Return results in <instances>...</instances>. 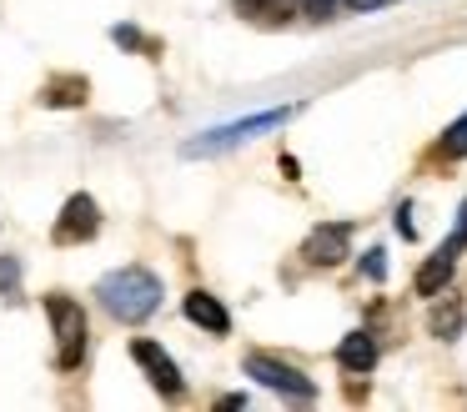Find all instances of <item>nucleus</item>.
Here are the masks:
<instances>
[{"label":"nucleus","instance_id":"obj_1","mask_svg":"<svg viewBox=\"0 0 467 412\" xmlns=\"http://www.w3.org/2000/svg\"><path fill=\"white\" fill-rule=\"evenodd\" d=\"M96 297H101V307L111 312L116 322H146L161 307V281L146 267H121V271H106Z\"/></svg>","mask_w":467,"mask_h":412},{"label":"nucleus","instance_id":"obj_2","mask_svg":"<svg viewBox=\"0 0 467 412\" xmlns=\"http://www.w3.org/2000/svg\"><path fill=\"white\" fill-rule=\"evenodd\" d=\"M46 312H51V327H56V367H81V352H86V312L81 301L71 297H46Z\"/></svg>","mask_w":467,"mask_h":412},{"label":"nucleus","instance_id":"obj_3","mask_svg":"<svg viewBox=\"0 0 467 412\" xmlns=\"http://www.w3.org/2000/svg\"><path fill=\"white\" fill-rule=\"evenodd\" d=\"M246 377H256L262 387L282 392V397H296V402H312L317 397V382L306 377V372H296L292 362L266 357V352H252V357H246Z\"/></svg>","mask_w":467,"mask_h":412},{"label":"nucleus","instance_id":"obj_4","mask_svg":"<svg viewBox=\"0 0 467 412\" xmlns=\"http://www.w3.org/2000/svg\"><path fill=\"white\" fill-rule=\"evenodd\" d=\"M96 231H101V206H96V196L76 191V196L61 206V221H56V241H61V247H76V241H91Z\"/></svg>","mask_w":467,"mask_h":412},{"label":"nucleus","instance_id":"obj_5","mask_svg":"<svg viewBox=\"0 0 467 412\" xmlns=\"http://www.w3.org/2000/svg\"><path fill=\"white\" fill-rule=\"evenodd\" d=\"M347 241H352V227H347V221H327V227H317L312 237H306L302 257L312 261V267H337V261L347 257Z\"/></svg>","mask_w":467,"mask_h":412},{"label":"nucleus","instance_id":"obj_6","mask_svg":"<svg viewBox=\"0 0 467 412\" xmlns=\"http://www.w3.org/2000/svg\"><path fill=\"white\" fill-rule=\"evenodd\" d=\"M131 357L146 367V377H151V387H156V392H166V397H176V392H182V372H176V362L166 357V352L156 347V342H146V337H141V342L131 347Z\"/></svg>","mask_w":467,"mask_h":412},{"label":"nucleus","instance_id":"obj_7","mask_svg":"<svg viewBox=\"0 0 467 412\" xmlns=\"http://www.w3.org/2000/svg\"><path fill=\"white\" fill-rule=\"evenodd\" d=\"M186 317H192L196 327H206L212 337H226V332H232V317H226V307L212 291H192V297H186Z\"/></svg>","mask_w":467,"mask_h":412},{"label":"nucleus","instance_id":"obj_8","mask_svg":"<svg viewBox=\"0 0 467 412\" xmlns=\"http://www.w3.org/2000/svg\"><path fill=\"white\" fill-rule=\"evenodd\" d=\"M337 362H342L347 372H372L377 367V342L367 337V332H347L342 347H337Z\"/></svg>","mask_w":467,"mask_h":412},{"label":"nucleus","instance_id":"obj_9","mask_svg":"<svg viewBox=\"0 0 467 412\" xmlns=\"http://www.w3.org/2000/svg\"><path fill=\"white\" fill-rule=\"evenodd\" d=\"M286 116H292V111H266V116H252V121H242V126L212 131V141H202V146H192V151H206V146H226V141H242V136H252V131H262V126H282Z\"/></svg>","mask_w":467,"mask_h":412},{"label":"nucleus","instance_id":"obj_10","mask_svg":"<svg viewBox=\"0 0 467 412\" xmlns=\"http://www.w3.org/2000/svg\"><path fill=\"white\" fill-rule=\"evenodd\" d=\"M442 156H467V116H457L442 136Z\"/></svg>","mask_w":467,"mask_h":412},{"label":"nucleus","instance_id":"obj_11","mask_svg":"<svg viewBox=\"0 0 467 412\" xmlns=\"http://www.w3.org/2000/svg\"><path fill=\"white\" fill-rule=\"evenodd\" d=\"M457 327H462V312H457V307H447V312H437V317H432L437 337H457Z\"/></svg>","mask_w":467,"mask_h":412},{"label":"nucleus","instance_id":"obj_12","mask_svg":"<svg viewBox=\"0 0 467 412\" xmlns=\"http://www.w3.org/2000/svg\"><path fill=\"white\" fill-rule=\"evenodd\" d=\"M16 281H21V267H16L11 257H0V291H5V297H16Z\"/></svg>","mask_w":467,"mask_h":412},{"label":"nucleus","instance_id":"obj_13","mask_svg":"<svg viewBox=\"0 0 467 412\" xmlns=\"http://www.w3.org/2000/svg\"><path fill=\"white\" fill-rule=\"evenodd\" d=\"M302 5H306V16H312V20H327L337 10V0H302Z\"/></svg>","mask_w":467,"mask_h":412},{"label":"nucleus","instance_id":"obj_14","mask_svg":"<svg viewBox=\"0 0 467 412\" xmlns=\"http://www.w3.org/2000/svg\"><path fill=\"white\" fill-rule=\"evenodd\" d=\"M362 267H367V277H382V251H367V261H362Z\"/></svg>","mask_w":467,"mask_h":412},{"label":"nucleus","instance_id":"obj_15","mask_svg":"<svg viewBox=\"0 0 467 412\" xmlns=\"http://www.w3.org/2000/svg\"><path fill=\"white\" fill-rule=\"evenodd\" d=\"M352 10H377V5H392V0H347Z\"/></svg>","mask_w":467,"mask_h":412}]
</instances>
